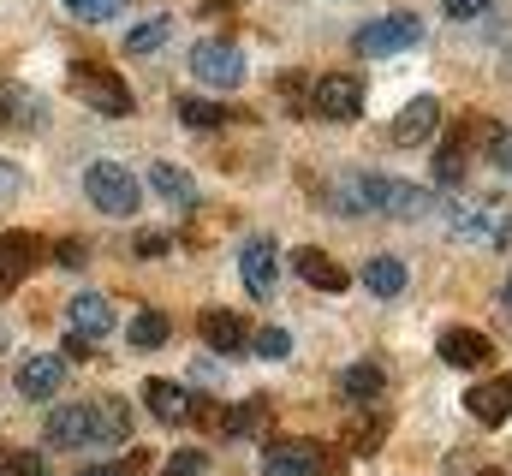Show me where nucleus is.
Here are the masks:
<instances>
[{
	"instance_id": "32",
	"label": "nucleus",
	"mask_w": 512,
	"mask_h": 476,
	"mask_svg": "<svg viewBox=\"0 0 512 476\" xmlns=\"http://www.w3.org/2000/svg\"><path fill=\"white\" fill-rule=\"evenodd\" d=\"M0 471L6 476H48V465L36 453H0Z\"/></svg>"
},
{
	"instance_id": "40",
	"label": "nucleus",
	"mask_w": 512,
	"mask_h": 476,
	"mask_svg": "<svg viewBox=\"0 0 512 476\" xmlns=\"http://www.w3.org/2000/svg\"><path fill=\"white\" fill-rule=\"evenodd\" d=\"M233 0H203V18H215V12H227Z\"/></svg>"
},
{
	"instance_id": "17",
	"label": "nucleus",
	"mask_w": 512,
	"mask_h": 476,
	"mask_svg": "<svg viewBox=\"0 0 512 476\" xmlns=\"http://www.w3.org/2000/svg\"><path fill=\"white\" fill-rule=\"evenodd\" d=\"M435 352H441V363H453V369H483L489 363V340L477 328H447L435 340Z\"/></svg>"
},
{
	"instance_id": "8",
	"label": "nucleus",
	"mask_w": 512,
	"mask_h": 476,
	"mask_svg": "<svg viewBox=\"0 0 512 476\" xmlns=\"http://www.w3.org/2000/svg\"><path fill=\"white\" fill-rule=\"evenodd\" d=\"M60 387H66V357L36 352V357H24V363H18V393H24V399H36V405H42V399H54Z\"/></svg>"
},
{
	"instance_id": "5",
	"label": "nucleus",
	"mask_w": 512,
	"mask_h": 476,
	"mask_svg": "<svg viewBox=\"0 0 512 476\" xmlns=\"http://www.w3.org/2000/svg\"><path fill=\"white\" fill-rule=\"evenodd\" d=\"M417 42H423V18L417 12H387V18L358 30V54H399V48H417Z\"/></svg>"
},
{
	"instance_id": "38",
	"label": "nucleus",
	"mask_w": 512,
	"mask_h": 476,
	"mask_svg": "<svg viewBox=\"0 0 512 476\" xmlns=\"http://www.w3.org/2000/svg\"><path fill=\"white\" fill-rule=\"evenodd\" d=\"M137 250H143V256H167V233H143Z\"/></svg>"
},
{
	"instance_id": "4",
	"label": "nucleus",
	"mask_w": 512,
	"mask_h": 476,
	"mask_svg": "<svg viewBox=\"0 0 512 476\" xmlns=\"http://www.w3.org/2000/svg\"><path fill=\"white\" fill-rule=\"evenodd\" d=\"M191 72H197V84H209V90H239L245 84V54L233 48V42H197L191 48Z\"/></svg>"
},
{
	"instance_id": "6",
	"label": "nucleus",
	"mask_w": 512,
	"mask_h": 476,
	"mask_svg": "<svg viewBox=\"0 0 512 476\" xmlns=\"http://www.w3.org/2000/svg\"><path fill=\"white\" fill-rule=\"evenodd\" d=\"M316 114L334 119V125H352V119H364V84H358V78H346V72H328V78H316Z\"/></svg>"
},
{
	"instance_id": "41",
	"label": "nucleus",
	"mask_w": 512,
	"mask_h": 476,
	"mask_svg": "<svg viewBox=\"0 0 512 476\" xmlns=\"http://www.w3.org/2000/svg\"><path fill=\"white\" fill-rule=\"evenodd\" d=\"M501 310H507V316H512V280H507V286H501Z\"/></svg>"
},
{
	"instance_id": "29",
	"label": "nucleus",
	"mask_w": 512,
	"mask_h": 476,
	"mask_svg": "<svg viewBox=\"0 0 512 476\" xmlns=\"http://www.w3.org/2000/svg\"><path fill=\"white\" fill-rule=\"evenodd\" d=\"M251 352L268 357V363H280V357H292V334H286V328H256V334H251Z\"/></svg>"
},
{
	"instance_id": "33",
	"label": "nucleus",
	"mask_w": 512,
	"mask_h": 476,
	"mask_svg": "<svg viewBox=\"0 0 512 476\" xmlns=\"http://www.w3.org/2000/svg\"><path fill=\"white\" fill-rule=\"evenodd\" d=\"M203 471H209L203 453H173V459H167V476H203Z\"/></svg>"
},
{
	"instance_id": "1",
	"label": "nucleus",
	"mask_w": 512,
	"mask_h": 476,
	"mask_svg": "<svg viewBox=\"0 0 512 476\" xmlns=\"http://www.w3.org/2000/svg\"><path fill=\"white\" fill-rule=\"evenodd\" d=\"M84 197H90L102 215H137V203H143L131 167H120V161H90V173H84Z\"/></svg>"
},
{
	"instance_id": "23",
	"label": "nucleus",
	"mask_w": 512,
	"mask_h": 476,
	"mask_svg": "<svg viewBox=\"0 0 512 476\" xmlns=\"http://www.w3.org/2000/svg\"><path fill=\"white\" fill-rule=\"evenodd\" d=\"M149 411L161 417V423H179V417H191V393L179 387V381H149Z\"/></svg>"
},
{
	"instance_id": "21",
	"label": "nucleus",
	"mask_w": 512,
	"mask_h": 476,
	"mask_svg": "<svg viewBox=\"0 0 512 476\" xmlns=\"http://www.w3.org/2000/svg\"><path fill=\"white\" fill-rule=\"evenodd\" d=\"M423 209H429V191H417V185H405V179H382V191H376V215L411 221V215H423Z\"/></svg>"
},
{
	"instance_id": "42",
	"label": "nucleus",
	"mask_w": 512,
	"mask_h": 476,
	"mask_svg": "<svg viewBox=\"0 0 512 476\" xmlns=\"http://www.w3.org/2000/svg\"><path fill=\"white\" fill-rule=\"evenodd\" d=\"M84 476H114V471H84Z\"/></svg>"
},
{
	"instance_id": "11",
	"label": "nucleus",
	"mask_w": 512,
	"mask_h": 476,
	"mask_svg": "<svg viewBox=\"0 0 512 476\" xmlns=\"http://www.w3.org/2000/svg\"><path fill=\"white\" fill-rule=\"evenodd\" d=\"M66 322H72V334H84V340H102V334H114V304H108L102 292H72V304H66Z\"/></svg>"
},
{
	"instance_id": "15",
	"label": "nucleus",
	"mask_w": 512,
	"mask_h": 476,
	"mask_svg": "<svg viewBox=\"0 0 512 476\" xmlns=\"http://www.w3.org/2000/svg\"><path fill=\"white\" fill-rule=\"evenodd\" d=\"M90 435H96V447H126L131 441V405L126 399H96L90 405Z\"/></svg>"
},
{
	"instance_id": "36",
	"label": "nucleus",
	"mask_w": 512,
	"mask_h": 476,
	"mask_svg": "<svg viewBox=\"0 0 512 476\" xmlns=\"http://www.w3.org/2000/svg\"><path fill=\"white\" fill-rule=\"evenodd\" d=\"M382 447V423H364V429H352V453H376Z\"/></svg>"
},
{
	"instance_id": "19",
	"label": "nucleus",
	"mask_w": 512,
	"mask_h": 476,
	"mask_svg": "<svg viewBox=\"0 0 512 476\" xmlns=\"http://www.w3.org/2000/svg\"><path fill=\"white\" fill-rule=\"evenodd\" d=\"M48 108L24 90V84H0V131H30V125H42Z\"/></svg>"
},
{
	"instance_id": "25",
	"label": "nucleus",
	"mask_w": 512,
	"mask_h": 476,
	"mask_svg": "<svg viewBox=\"0 0 512 476\" xmlns=\"http://www.w3.org/2000/svg\"><path fill=\"white\" fill-rule=\"evenodd\" d=\"M340 393H346V399H376V393H382V363H346Z\"/></svg>"
},
{
	"instance_id": "28",
	"label": "nucleus",
	"mask_w": 512,
	"mask_h": 476,
	"mask_svg": "<svg viewBox=\"0 0 512 476\" xmlns=\"http://www.w3.org/2000/svg\"><path fill=\"white\" fill-rule=\"evenodd\" d=\"M179 119H185V125H191V131H215V125H221V102H203V96H185V102H179Z\"/></svg>"
},
{
	"instance_id": "10",
	"label": "nucleus",
	"mask_w": 512,
	"mask_h": 476,
	"mask_svg": "<svg viewBox=\"0 0 512 476\" xmlns=\"http://www.w3.org/2000/svg\"><path fill=\"white\" fill-rule=\"evenodd\" d=\"M292 268H298V274H304L316 292H328V298H334V292H352V274H346V268H340L328 250H316V244H304V250L292 256Z\"/></svg>"
},
{
	"instance_id": "22",
	"label": "nucleus",
	"mask_w": 512,
	"mask_h": 476,
	"mask_svg": "<svg viewBox=\"0 0 512 476\" xmlns=\"http://www.w3.org/2000/svg\"><path fill=\"white\" fill-rule=\"evenodd\" d=\"M364 292H370V298H399V292H405V262H399V256L364 262Z\"/></svg>"
},
{
	"instance_id": "12",
	"label": "nucleus",
	"mask_w": 512,
	"mask_h": 476,
	"mask_svg": "<svg viewBox=\"0 0 512 476\" xmlns=\"http://www.w3.org/2000/svg\"><path fill=\"white\" fill-rule=\"evenodd\" d=\"M36 256H42V244H36V233H0V298L36 268Z\"/></svg>"
},
{
	"instance_id": "3",
	"label": "nucleus",
	"mask_w": 512,
	"mask_h": 476,
	"mask_svg": "<svg viewBox=\"0 0 512 476\" xmlns=\"http://www.w3.org/2000/svg\"><path fill=\"white\" fill-rule=\"evenodd\" d=\"M453 233L465 244H507L512 233V203L489 197V203H459L453 209Z\"/></svg>"
},
{
	"instance_id": "9",
	"label": "nucleus",
	"mask_w": 512,
	"mask_h": 476,
	"mask_svg": "<svg viewBox=\"0 0 512 476\" xmlns=\"http://www.w3.org/2000/svg\"><path fill=\"white\" fill-rule=\"evenodd\" d=\"M48 447H66V453H96V435H90V405H60L48 417Z\"/></svg>"
},
{
	"instance_id": "31",
	"label": "nucleus",
	"mask_w": 512,
	"mask_h": 476,
	"mask_svg": "<svg viewBox=\"0 0 512 476\" xmlns=\"http://www.w3.org/2000/svg\"><path fill=\"white\" fill-rule=\"evenodd\" d=\"M465 179V149H441L435 155V185H459Z\"/></svg>"
},
{
	"instance_id": "13",
	"label": "nucleus",
	"mask_w": 512,
	"mask_h": 476,
	"mask_svg": "<svg viewBox=\"0 0 512 476\" xmlns=\"http://www.w3.org/2000/svg\"><path fill=\"white\" fill-rule=\"evenodd\" d=\"M322 471V453L304 447V441H274L262 447V476H316Z\"/></svg>"
},
{
	"instance_id": "30",
	"label": "nucleus",
	"mask_w": 512,
	"mask_h": 476,
	"mask_svg": "<svg viewBox=\"0 0 512 476\" xmlns=\"http://www.w3.org/2000/svg\"><path fill=\"white\" fill-rule=\"evenodd\" d=\"M126 0H66V12L72 18H84V24H102V18H114Z\"/></svg>"
},
{
	"instance_id": "18",
	"label": "nucleus",
	"mask_w": 512,
	"mask_h": 476,
	"mask_svg": "<svg viewBox=\"0 0 512 476\" xmlns=\"http://www.w3.org/2000/svg\"><path fill=\"white\" fill-rule=\"evenodd\" d=\"M149 191H155L167 209H191V203H197V179H191L185 167H173V161H155V167H149Z\"/></svg>"
},
{
	"instance_id": "24",
	"label": "nucleus",
	"mask_w": 512,
	"mask_h": 476,
	"mask_svg": "<svg viewBox=\"0 0 512 476\" xmlns=\"http://www.w3.org/2000/svg\"><path fill=\"white\" fill-rule=\"evenodd\" d=\"M221 429H227L233 441H251V435H262V429H268V399L256 393V399H245V405H233V411L221 417Z\"/></svg>"
},
{
	"instance_id": "26",
	"label": "nucleus",
	"mask_w": 512,
	"mask_h": 476,
	"mask_svg": "<svg viewBox=\"0 0 512 476\" xmlns=\"http://www.w3.org/2000/svg\"><path fill=\"white\" fill-rule=\"evenodd\" d=\"M161 42H173V18H149L126 36V54H155Z\"/></svg>"
},
{
	"instance_id": "2",
	"label": "nucleus",
	"mask_w": 512,
	"mask_h": 476,
	"mask_svg": "<svg viewBox=\"0 0 512 476\" xmlns=\"http://www.w3.org/2000/svg\"><path fill=\"white\" fill-rule=\"evenodd\" d=\"M72 90H78L96 114H108V119H120V114L137 108V96L126 90V78L108 72V66H72Z\"/></svg>"
},
{
	"instance_id": "16",
	"label": "nucleus",
	"mask_w": 512,
	"mask_h": 476,
	"mask_svg": "<svg viewBox=\"0 0 512 476\" xmlns=\"http://www.w3.org/2000/svg\"><path fill=\"white\" fill-rule=\"evenodd\" d=\"M435 125H441V102H435V96H411V102L399 108V119H393V137H399V143H429Z\"/></svg>"
},
{
	"instance_id": "35",
	"label": "nucleus",
	"mask_w": 512,
	"mask_h": 476,
	"mask_svg": "<svg viewBox=\"0 0 512 476\" xmlns=\"http://www.w3.org/2000/svg\"><path fill=\"white\" fill-rule=\"evenodd\" d=\"M84 256H90V250H84L78 238H60V244H54V262H60V268H84Z\"/></svg>"
},
{
	"instance_id": "20",
	"label": "nucleus",
	"mask_w": 512,
	"mask_h": 476,
	"mask_svg": "<svg viewBox=\"0 0 512 476\" xmlns=\"http://www.w3.org/2000/svg\"><path fill=\"white\" fill-rule=\"evenodd\" d=\"M465 411H471L477 423H507L512 417V381H477V387L465 393Z\"/></svg>"
},
{
	"instance_id": "37",
	"label": "nucleus",
	"mask_w": 512,
	"mask_h": 476,
	"mask_svg": "<svg viewBox=\"0 0 512 476\" xmlns=\"http://www.w3.org/2000/svg\"><path fill=\"white\" fill-rule=\"evenodd\" d=\"M447 6V18H483L489 12V0H441Z\"/></svg>"
},
{
	"instance_id": "27",
	"label": "nucleus",
	"mask_w": 512,
	"mask_h": 476,
	"mask_svg": "<svg viewBox=\"0 0 512 476\" xmlns=\"http://www.w3.org/2000/svg\"><path fill=\"white\" fill-rule=\"evenodd\" d=\"M131 346H137V352H155V346H167V316H161V310H143V316L131 322Z\"/></svg>"
},
{
	"instance_id": "14",
	"label": "nucleus",
	"mask_w": 512,
	"mask_h": 476,
	"mask_svg": "<svg viewBox=\"0 0 512 476\" xmlns=\"http://www.w3.org/2000/svg\"><path fill=\"white\" fill-rule=\"evenodd\" d=\"M197 334H203L209 352H245V346H251V340H245L251 328H245L233 310H203V316H197Z\"/></svg>"
},
{
	"instance_id": "34",
	"label": "nucleus",
	"mask_w": 512,
	"mask_h": 476,
	"mask_svg": "<svg viewBox=\"0 0 512 476\" xmlns=\"http://www.w3.org/2000/svg\"><path fill=\"white\" fill-rule=\"evenodd\" d=\"M24 191V167L18 161H0V203H12Z\"/></svg>"
},
{
	"instance_id": "39",
	"label": "nucleus",
	"mask_w": 512,
	"mask_h": 476,
	"mask_svg": "<svg viewBox=\"0 0 512 476\" xmlns=\"http://www.w3.org/2000/svg\"><path fill=\"white\" fill-rule=\"evenodd\" d=\"M495 161H501V167L512 173V137H501V143H495Z\"/></svg>"
},
{
	"instance_id": "7",
	"label": "nucleus",
	"mask_w": 512,
	"mask_h": 476,
	"mask_svg": "<svg viewBox=\"0 0 512 476\" xmlns=\"http://www.w3.org/2000/svg\"><path fill=\"white\" fill-rule=\"evenodd\" d=\"M239 280H245L251 298H268V292L280 286V256H274L268 238H245V250H239Z\"/></svg>"
}]
</instances>
